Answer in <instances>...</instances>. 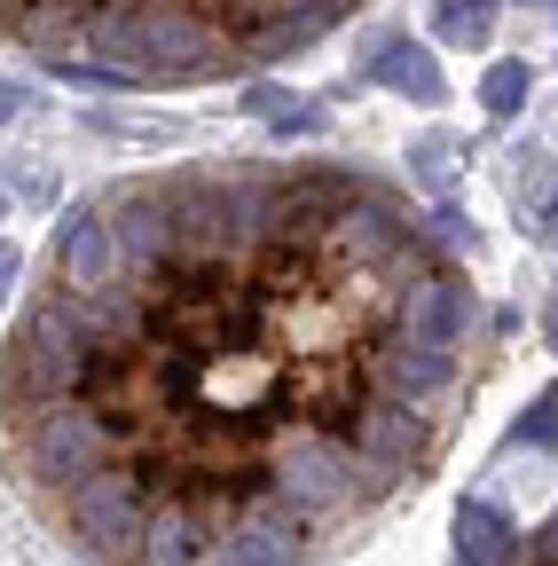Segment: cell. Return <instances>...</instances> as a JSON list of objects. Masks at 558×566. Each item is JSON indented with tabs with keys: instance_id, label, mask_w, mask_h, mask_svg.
Here are the masks:
<instances>
[{
	"instance_id": "52a82bcc",
	"label": "cell",
	"mask_w": 558,
	"mask_h": 566,
	"mask_svg": "<svg viewBox=\"0 0 558 566\" xmlns=\"http://www.w3.org/2000/svg\"><path fill=\"white\" fill-rule=\"evenodd\" d=\"M480 103L496 111V118H512L527 103V63H496V71H487V87H480Z\"/></svg>"
},
{
	"instance_id": "7a4b0ae2",
	"label": "cell",
	"mask_w": 558,
	"mask_h": 566,
	"mask_svg": "<svg viewBox=\"0 0 558 566\" xmlns=\"http://www.w3.org/2000/svg\"><path fill=\"white\" fill-rule=\"evenodd\" d=\"M362 0H0V40L63 80L213 87L330 40Z\"/></svg>"
},
{
	"instance_id": "8992f818",
	"label": "cell",
	"mask_w": 558,
	"mask_h": 566,
	"mask_svg": "<svg viewBox=\"0 0 558 566\" xmlns=\"http://www.w3.org/2000/svg\"><path fill=\"white\" fill-rule=\"evenodd\" d=\"M487 566H558V520H543L535 535H512Z\"/></svg>"
},
{
	"instance_id": "6da1fadb",
	"label": "cell",
	"mask_w": 558,
	"mask_h": 566,
	"mask_svg": "<svg viewBox=\"0 0 558 566\" xmlns=\"http://www.w3.org/2000/svg\"><path fill=\"white\" fill-rule=\"evenodd\" d=\"M472 386V275L393 181L197 158L63 212L0 464L95 566H323L441 472Z\"/></svg>"
},
{
	"instance_id": "ba28073f",
	"label": "cell",
	"mask_w": 558,
	"mask_h": 566,
	"mask_svg": "<svg viewBox=\"0 0 558 566\" xmlns=\"http://www.w3.org/2000/svg\"><path fill=\"white\" fill-rule=\"evenodd\" d=\"M527 441H558V394H543V401H535V417H527Z\"/></svg>"
},
{
	"instance_id": "277c9868",
	"label": "cell",
	"mask_w": 558,
	"mask_h": 566,
	"mask_svg": "<svg viewBox=\"0 0 558 566\" xmlns=\"http://www.w3.org/2000/svg\"><path fill=\"white\" fill-rule=\"evenodd\" d=\"M456 535H464V566H487V558L512 543V520H504L496 504H464V512H456Z\"/></svg>"
},
{
	"instance_id": "3957f363",
	"label": "cell",
	"mask_w": 558,
	"mask_h": 566,
	"mask_svg": "<svg viewBox=\"0 0 558 566\" xmlns=\"http://www.w3.org/2000/svg\"><path fill=\"white\" fill-rule=\"evenodd\" d=\"M370 71H378L386 87L417 95V103H441V71H433V55H425V48H401V40H393V48H378V63H370Z\"/></svg>"
},
{
	"instance_id": "30bf717a",
	"label": "cell",
	"mask_w": 558,
	"mask_h": 566,
	"mask_svg": "<svg viewBox=\"0 0 558 566\" xmlns=\"http://www.w3.org/2000/svg\"><path fill=\"white\" fill-rule=\"evenodd\" d=\"M17 103H24V95H17L9 80H0V126H9V118H17Z\"/></svg>"
},
{
	"instance_id": "9c48e42d",
	"label": "cell",
	"mask_w": 558,
	"mask_h": 566,
	"mask_svg": "<svg viewBox=\"0 0 558 566\" xmlns=\"http://www.w3.org/2000/svg\"><path fill=\"white\" fill-rule=\"evenodd\" d=\"M17 268H24V260H17L9 244H0V300H9V283H17Z\"/></svg>"
},
{
	"instance_id": "5b68a950",
	"label": "cell",
	"mask_w": 558,
	"mask_h": 566,
	"mask_svg": "<svg viewBox=\"0 0 558 566\" xmlns=\"http://www.w3.org/2000/svg\"><path fill=\"white\" fill-rule=\"evenodd\" d=\"M433 32L456 40V48H480L487 32H496V0H441V9H433Z\"/></svg>"
}]
</instances>
